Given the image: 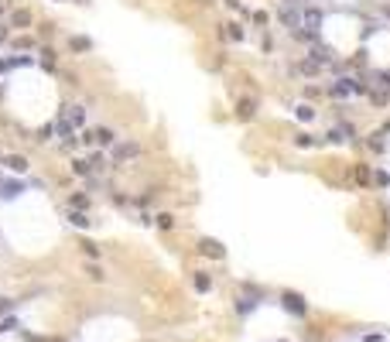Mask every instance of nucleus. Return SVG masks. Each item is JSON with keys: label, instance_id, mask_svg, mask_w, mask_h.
Here are the masks:
<instances>
[{"label": "nucleus", "instance_id": "nucleus-1", "mask_svg": "<svg viewBox=\"0 0 390 342\" xmlns=\"http://www.w3.org/2000/svg\"><path fill=\"white\" fill-rule=\"evenodd\" d=\"M134 158H140V144H137V140H124V144H116V151H113L116 164H127V161H134Z\"/></svg>", "mask_w": 390, "mask_h": 342}, {"label": "nucleus", "instance_id": "nucleus-2", "mask_svg": "<svg viewBox=\"0 0 390 342\" xmlns=\"http://www.w3.org/2000/svg\"><path fill=\"white\" fill-rule=\"evenodd\" d=\"M301 17H305V14H301L295 4H284V7H281V21H284L291 31H298V28H301Z\"/></svg>", "mask_w": 390, "mask_h": 342}, {"label": "nucleus", "instance_id": "nucleus-3", "mask_svg": "<svg viewBox=\"0 0 390 342\" xmlns=\"http://www.w3.org/2000/svg\"><path fill=\"white\" fill-rule=\"evenodd\" d=\"M301 24L308 28V34L315 31V28H322V11H319V7H308V11H305V17H301Z\"/></svg>", "mask_w": 390, "mask_h": 342}, {"label": "nucleus", "instance_id": "nucleus-4", "mask_svg": "<svg viewBox=\"0 0 390 342\" xmlns=\"http://www.w3.org/2000/svg\"><path fill=\"white\" fill-rule=\"evenodd\" d=\"M28 24H31V11H24V7L11 11V28H28Z\"/></svg>", "mask_w": 390, "mask_h": 342}, {"label": "nucleus", "instance_id": "nucleus-5", "mask_svg": "<svg viewBox=\"0 0 390 342\" xmlns=\"http://www.w3.org/2000/svg\"><path fill=\"white\" fill-rule=\"evenodd\" d=\"M199 253H206V257H223V247H219L216 239H202V243H199Z\"/></svg>", "mask_w": 390, "mask_h": 342}, {"label": "nucleus", "instance_id": "nucleus-6", "mask_svg": "<svg viewBox=\"0 0 390 342\" xmlns=\"http://www.w3.org/2000/svg\"><path fill=\"white\" fill-rule=\"evenodd\" d=\"M4 164H7L11 171H28V158H24V154H7Z\"/></svg>", "mask_w": 390, "mask_h": 342}, {"label": "nucleus", "instance_id": "nucleus-7", "mask_svg": "<svg viewBox=\"0 0 390 342\" xmlns=\"http://www.w3.org/2000/svg\"><path fill=\"white\" fill-rule=\"evenodd\" d=\"M58 134H62V140H65V148L76 144V137H72V124L65 120V113H62V120H58Z\"/></svg>", "mask_w": 390, "mask_h": 342}, {"label": "nucleus", "instance_id": "nucleus-8", "mask_svg": "<svg viewBox=\"0 0 390 342\" xmlns=\"http://www.w3.org/2000/svg\"><path fill=\"white\" fill-rule=\"evenodd\" d=\"M284 308L295 311V315H305V301H301L298 295H284Z\"/></svg>", "mask_w": 390, "mask_h": 342}, {"label": "nucleus", "instance_id": "nucleus-9", "mask_svg": "<svg viewBox=\"0 0 390 342\" xmlns=\"http://www.w3.org/2000/svg\"><path fill=\"white\" fill-rule=\"evenodd\" d=\"M69 223H72V226H79V229H86V226H89V223H92V219L86 216L82 209H72V212H69Z\"/></svg>", "mask_w": 390, "mask_h": 342}, {"label": "nucleus", "instance_id": "nucleus-10", "mask_svg": "<svg viewBox=\"0 0 390 342\" xmlns=\"http://www.w3.org/2000/svg\"><path fill=\"white\" fill-rule=\"evenodd\" d=\"M92 140H96V144H113V130H110V127H96V130H92Z\"/></svg>", "mask_w": 390, "mask_h": 342}, {"label": "nucleus", "instance_id": "nucleus-11", "mask_svg": "<svg viewBox=\"0 0 390 342\" xmlns=\"http://www.w3.org/2000/svg\"><path fill=\"white\" fill-rule=\"evenodd\" d=\"M253 106H257L253 100H240V106H236V116H240V120H250V116H253Z\"/></svg>", "mask_w": 390, "mask_h": 342}, {"label": "nucleus", "instance_id": "nucleus-12", "mask_svg": "<svg viewBox=\"0 0 390 342\" xmlns=\"http://www.w3.org/2000/svg\"><path fill=\"white\" fill-rule=\"evenodd\" d=\"M86 120V110L82 106H69V124H82Z\"/></svg>", "mask_w": 390, "mask_h": 342}, {"label": "nucleus", "instance_id": "nucleus-13", "mask_svg": "<svg viewBox=\"0 0 390 342\" xmlns=\"http://www.w3.org/2000/svg\"><path fill=\"white\" fill-rule=\"evenodd\" d=\"M72 48H76V52H89L92 41H89V38H72Z\"/></svg>", "mask_w": 390, "mask_h": 342}, {"label": "nucleus", "instance_id": "nucleus-14", "mask_svg": "<svg viewBox=\"0 0 390 342\" xmlns=\"http://www.w3.org/2000/svg\"><path fill=\"white\" fill-rule=\"evenodd\" d=\"M69 205H72V209H89V199H86V195H72Z\"/></svg>", "mask_w": 390, "mask_h": 342}, {"label": "nucleus", "instance_id": "nucleus-15", "mask_svg": "<svg viewBox=\"0 0 390 342\" xmlns=\"http://www.w3.org/2000/svg\"><path fill=\"white\" fill-rule=\"evenodd\" d=\"M195 287H199V291H209V287H212V281H209L206 274H195Z\"/></svg>", "mask_w": 390, "mask_h": 342}, {"label": "nucleus", "instance_id": "nucleus-16", "mask_svg": "<svg viewBox=\"0 0 390 342\" xmlns=\"http://www.w3.org/2000/svg\"><path fill=\"white\" fill-rule=\"evenodd\" d=\"M72 171H76V175H89V161H72Z\"/></svg>", "mask_w": 390, "mask_h": 342}, {"label": "nucleus", "instance_id": "nucleus-17", "mask_svg": "<svg viewBox=\"0 0 390 342\" xmlns=\"http://www.w3.org/2000/svg\"><path fill=\"white\" fill-rule=\"evenodd\" d=\"M14 48H21V52H28V48H35V41H31V38H14Z\"/></svg>", "mask_w": 390, "mask_h": 342}, {"label": "nucleus", "instance_id": "nucleus-18", "mask_svg": "<svg viewBox=\"0 0 390 342\" xmlns=\"http://www.w3.org/2000/svg\"><path fill=\"white\" fill-rule=\"evenodd\" d=\"M86 274H89L92 281H103V277H106V274L100 271V267H96V263H89V267H86Z\"/></svg>", "mask_w": 390, "mask_h": 342}, {"label": "nucleus", "instance_id": "nucleus-19", "mask_svg": "<svg viewBox=\"0 0 390 342\" xmlns=\"http://www.w3.org/2000/svg\"><path fill=\"white\" fill-rule=\"evenodd\" d=\"M158 226H161V229H172V226H175V219L164 212V216H158Z\"/></svg>", "mask_w": 390, "mask_h": 342}, {"label": "nucleus", "instance_id": "nucleus-20", "mask_svg": "<svg viewBox=\"0 0 390 342\" xmlns=\"http://www.w3.org/2000/svg\"><path fill=\"white\" fill-rule=\"evenodd\" d=\"M82 250L89 253V257H100V247H96V243H89V239H86V243H82Z\"/></svg>", "mask_w": 390, "mask_h": 342}, {"label": "nucleus", "instance_id": "nucleus-21", "mask_svg": "<svg viewBox=\"0 0 390 342\" xmlns=\"http://www.w3.org/2000/svg\"><path fill=\"white\" fill-rule=\"evenodd\" d=\"M4 68H7V62H0V72H4Z\"/></svg>", "mask_w": 390, "mask_h": 342}, {"label": "nucleus", "instance_id": "nucleus-22", "mask_svg": "<svg viewBox=\"0 0 390 342\" xmlns=\"http://www.w3.org/2000/svg\"><path fill=\"white\" fill-rule=\"evenodd\" d=\"M0 14H4V4H0Z\"/></svg>", "mask_w": 390, "mask_h": 342}]
</instances>
